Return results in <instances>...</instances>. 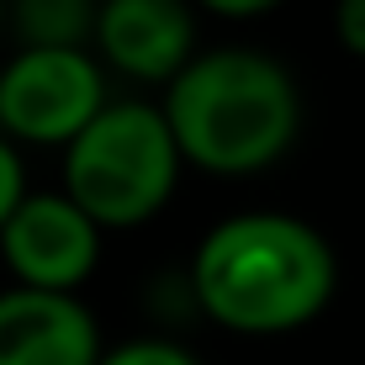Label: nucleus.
Wrapping results in <instances>:
<instances>
[{"label":"nucleus","mask_w":365,"mask_h":365,"mask_svg":"<svg viewBox=\"0 0 365 365\" xmlns=\"http://www.w3.org/2000/svg\"><path fill=\"white\" fill-rule=\"evenodd\" d=\"M0 27H6V0H0Z\"/></svg>","instance_id":"ddd939ff"},{"label":"nucleus","mask_w":365,"mask_h":365,"mask_svg":"<svg viewBox=\"0 0 365 365\" xmlns=\"http://www.w3.org/2000/svg\"><path fill=\"white\" fill-rule=\"evenodd\" d=\"M334 32H339V48H344V53L365 58V0H339L334 6Z\"/></svg>","instance_id":"9b49d317"},{"label":"nucleus","mask_w":365,"mask_h":365,"mask_svg":"<svg viewBox=\"0 0 365 365\" xmlns=\"http://www.w3.org/2000/svg\"><path fill=\"white\" fill-rule=\"evenodd\" d=\"M196 0H101L96 53L143 85H170L196 58Z\"/></svg>","instance_id":"423d86ee"},{"label":"nucleus","mask_w":365,"mask_h":365,"mask_svg":"<svg viewBox=\"0 0 365 365\" xmlns=\"http://www.w3.org/2000/svg\"><path fill=\"white\" fill-rule=\"evenodd\" d=\"M101 365H201V360L175 339H128V344L106 349Z\"/></svg>","instance_id":"1a4fd4ad"},{"label":"nucleus","mask_w":365,"mask_h":365,"mask_svg":"<svg viewBox=\"0 0 365 365\" xmlns=\"http://www.w3.org/2000/svg\"><path fill=\"white\" fill-rule=\"evenodd\" d=\"M6 27L21 48H85L96 43L101 0H6Z\"/></svg>","instance_id":"6e6552de"},{"label":"nucleus","mask_w":365,"mask_h":365,"mask_svg":"<svg viewBox=\"0 0 365 365\" xmlns=\"http://www.w3.org/2000/svg\"><path fill=\"white\" fill-rule=\"evenodd\" d=\"M106 106V69L91 48H16L0 69V133L11 143L69 148Z\"/></svg>","instance_id":"20e7f679"},{"label":"nucleus","mask_w":365,"mask_h":365,"mask_svg":"<svg viewBox=\"0 0 365 365\" xmlns=\"http://www.w3.org/2000/svg\"><path fill=\"white\" fill-rule=\"evenodd\" d=\"M27 201V170H21V154L6 133H0V228L11 222V212Z\"/></svg>","instance_id":"9d476101"},{"label":"nucleus","mask_w":365,"mask_h":365,"mask_svg":"<svg viewBox=\"0 0 365 365\" xmlns=\"http://www.w3.org/2000/svg\"><path fill=\"white\" fill-rule=\"evenodd\" d=\"M101 222L69 191H27L0 228V259L16 286L37 292H80L101 259Z\"/></svg>","instance_id":"39448f33"},{"label":"nucleus","mask_w":365,"mask_h":365,"mask_svg":"<svg viewBox=\"0 0 365 365\" xmlns=\"http://www.w3.org/2000/svg\"><path fill=\"white\" fill-rule=\"evenodd\" d=\"M165 117L185 165L238 180L270 170L292 148L302 96L281 58L255 48H212L165 85Z\"/></svg>","instance_id":"f03ea898"},{"label":"nucleus","mask_w":365,"mask_h":365,"mask_svg":"<svg viewBox=\"0 0 365 365\" xmlns=\"http://www.w3.org/2000/svg\"><path fill=\"white\" fill-rule=\"evenodd\" d=\"M101 329L74 292H0V365H101Z\"/></svg>","instance_id":"0eeeda50"},{"label":"nucleus","mask_w":365,"mask_h":365,"mask_svg":"<svg viewBox=\"0 0 365 365\" xmlns=\"http://www.w3.org/2000/svg\"><path fill=\"white\" fill-rule=\"evenodd\" d=\"M201 11H212V16H228V21H249V16H265L275 11L281 0H196Z\"/></svg>","instance_id":"f8f14e48"},{"label":"nucleus","mask_w":365,"mask_h":365,"mask_svg":"<svg viewBox=\"0 0 365 365\" xmlns=\"http://www.w3.org/2000/svg\"><path fill=\"white\" fill-rule=\"evenodd\" d=\"M180 138L165 106L111 101L106 111L64 148V191L101 228H138L159 217L180 180Z\"/></svg>","instance_id":"7ed1b4c3"},{"label":"nucleus","mask_w":365,"mask_h":365,"mask_svg":"<svg viewBox=\"0 0 365 365\" xmlns=\"http://www.w3.org/2000/svg\"><path fill=\"white\" fill-rule=\"evenodd\" d=\"M185 286L217 329L270 339L329 307L339 265L329 238L292 212H233L196 244Z\"/></svg>","instance_id":"f257e3e1"}]
</instances>
